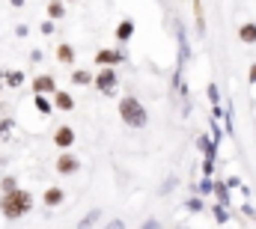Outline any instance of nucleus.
I'll return each mask as SVG.
<instances>
[{
  "label": "nucleus",
  "instance_id": "1",
  "mask_svg": "<svg viewBox=\"0 0 256 229\" xmlns=\"http://www.w3.org/2000/svg\"><path fill=\"white\" fill-rule=\"evenodd\" d=\"M0 212H3L6 220L24 218L27 212H33V194L24 190V188H18V190H12V194H3V196H0Z\"/></svg>",
  "mask_w": 256,
  "mask_h": 229
},
{
  "label": "nucleus",
  "instance_id": "2",
  "mask_svg": "<svg viewBox=\"0 0 256 229\" xmlns=\"http://www.w3.org/2000/svg\"><path fill=\"white\" fill-rule=\"evenodd\" d=\"M120 116H122V122L128 128H146V122H149V110L140 104L137 96H122L120 98Z\"/></svg>",
  "mask_w": 256,
  "mask_h": 229
},
{
  "label": "nucleus",
  "instance_id": "3",
  "mask_svg": "<svg viewBox=\"0 0 256 229\" xmlns=\"http://www.w3.org/2000/svg\"><path fill=\"white\" fill-rule=\"evenodd\" d=\"M128 60V51L120 45L116 51H110V48H102V51H96V66H102V68H114V66H120V62H126Z\"/></svg>",
  "mask_w": 256,
  "mask_h": 229
},
{
  "label": "nucleus",
  "instance_id": "4",
  "mask_svg": "<svg viewBox=\"0 0 256 229\" xmlns=\"http://www.w3.org/2000/svg\"><path fill=\"white\" fill-rule=\"evenodd\" d=\"M92 86H96L98 92H104V96H114V92H116V68H98Z\"/></svg>",
  "mask_w": 256,
  "mask_h": 229
},
{
  "label": "nucleus",
  "instance_id": "5",
  "mask_svg": "<svg viewBox=\"0 0 256 229\" xmlns=\"http://www.w3.org/2000/svg\"><path fill=\"white\" fill-rule=\"evenodd\" d=\"M60 90H57V80L51 78V74H39V78H33V96H57Z\"/></svg>",
  "mask_w": 256,
  "mask_h": 229
},
{
  "label": "nucleus",
  "instance_id": "6",
  "mask_svg": "<svg viewBox=\"0 0 256 229\" xmlns=\"http://www.w3.org/2000/svg\"><path fill=\"white\" fill-rule=\"evenodd\" d=\"M74 140H78V134H74V128H72V125H60V128L54 131V143H57L60 149H72V146H74Z\"/></svg>",
  "mask_w": 256,
  "mask_h": 229
},
{
  "label": "nucleus",
  "instance_id": "7",
  "mask_svg": "<svg viewBox=\"0 0 256 229\" xmlns=\"http://www.w3.org/2000/svg\"><path fill=\"white\" fill-rule=\"evenodd\" d=\"M196 149L202 152V161H212V164H214V158H218V146H214V140H212L208 134H200V137H196Z\"/></svg>",
  "mask_w": 256,
  "mask_h": 229
},
{
  "label": "nucleus",
  "instance_id": "8",
  "mask_svg": "<svg viewBox=\"0 0 256 229\" xmlns=\"http://www.w3.org/2000/svg\"><path fill=\"white\" fill-rule=\"evenodd\" d=\"M54 167H57V172H60V176H74V172L80 170V161H78L74 155H68V152H66V155H60V158H57V164H54Z\"/></svg>",
  "mask_w": 256,
  "mask_h": 229
},
{
  "label": "nucleus",
  "instance_id": "9",
  "mask_svg": "<svg viewBox=\"0 0 256 229\" xmlns=\"http://www.w3.org/2000/svg\"><path fill=\"white\" fill-rule=\"evenodd\" d=\"M66 200V190L63 188H45V196H42V202L48 206V208H57V206H63Z\"/></svg>",
  "mask_w": 256,
  "mask_h": 229
},
{
  "label": "nucleus",
  "instance_id": "10",
  "mask_svg": "<svg viewBox=\"0 0 256 229\" xmlns=\"http://www.w3.org/2000/svg\"><path fill=\"white\" fill-rule=\"evenodd\" d=\"M114 36H116V42H120V45H122V48H126L128 42H131V36H134V21H120V24H116V33H114Z\"/></svg>",
  "mask_w": 256,
  "mask_h": 229
},
{
  "label": "nucleus",
  "instance_id": "11",
  "mask_svg": "<svg viewBox=\"0 0 256 229\" xmlns=\"http://www.w3.org/2000/svg\"><path fill=\"white\" fill-rule=\"evenodd\" d=\"M238 39H242L244 45H256V24L254 21H244V24L238 27Z\"/></svg>",
  "mask_w": 256,
  "mask_h": 229
},
{
  "label": "nucleus",
  "instance_id": "12",
  "mask_svg": "<svg viewBox=\"0 0 256 229\" xmlns=\"http://www.w3.org/2000/svg\"><path fill=\"white\" fill-rule=\"evenodd\" d=\"M98 220H102V208H90V212L78 220V229H92Z\"/></svg>",
  "mask_w": 256,
  "mask_h": 229
},
{
  "label": "nucleus",
  "instance_id": "13",
  "mask_svg": "<svg viewBox=\"0 0 256 229\" xmlns=\"http://www.w3.org/2000/svg\"><path fill=\"white\" fill-rule=\"evenodd\" d=\"M54 108H57V110H66V114H68V110H74V98H72L68 92H63V90H60V92L54 96Z\"/></svg>",
  "mask_w": 256,
  "mask_h": 229
},
{
  "label": "nucleus",
  "instance_id": "14",
  "mask_svg": "<svg viewBox=\"0 0 256 229\" xmlns=\"http://www.w3.org/2000/svg\"><path fill=\"white\" fill-rule=\"evenodd\" d=\"M72 84H78V86H86V84H96V74H90L86 68H74V72H72Z\"/></svg>",
  "mask_w": 256,
  "mask_h": 229
},
{
  "label": "nucleus",
  "instance_id": "15",
  "mask_svg": "<svg viewBox=\"0 0 256 229\" xmlns=\"http://www.w3.org/2000/svg\"><path fill=\"white\" fill-rule=\"evenodd\" d=\"M214 196H218V206H226L230 208V188H226V182H218L214 184Z\"/></svg>",
  "mask_w": 256,
  "mask_h": 229
},
{
  "label": "nucleus",
  "instance_id": "16",
  "mask_svg": "<svg viewBox=\"0 0 256 229\" xmlns=\"http://www.w3.org/2000/svg\"><path fill=\"white\" fill-rule=\"evenodd\" d=\"M57 60L66 62V66H72L74 62V48L72 45H57Z\"/></svg>",
  "mask_w": 256,
  "mask_h": 229
},
{
  "label": "nucleus",
  "instance_id": "17",
  "mask_svg": "<svg viewBox=\"0 0 256 229\" xmlns=\"http://www.w3.org/2000/svg\"><path fill=\"white\" fill-rule=\"evenodd\" d=\"M33 104H36V110L42 116H51V110H54V104H51L45 96H33Z\"/></svg>",
  "mask_w": 256,
  "mask_h": 229
},
{
  "label": "nucleus",
  "instance_id": "18",
  "mask_svg": "<svg viewBox=\"0 0 256 229\" xmlns=\"http://www.w3.org/2000/svg\"><path fill=\"white\" fill-rule=\"evenodd\" d=\"M3 80H6L12 90H18V86L24 84V72H3Z\"/></svg>",
  "mask_w": 256,
  "mask_h": 229
},
{
  "label": "nucleus",
  "instance_id": "19",
  "mask_svg": "<svg viewBox=\"0 0 256 229\" xmlns=\"http://www.w3.org/2000/svg\"><path fill=\"white\" fill-rule=\"evenodd\" d=\"M214 184L218 182H212V178H200V184L194 190H196V196H208V194H214Z\"/></svg>",
  "mask_w": 256,
  "mask_h": 229
},
{
  "label": "nucleus",
  "instance_id": "20",
  "mask_svg": "<svg viewBox=\"0 0 256 229\" xmlns=\"http://www.w3.org/2000/svg\"><path fill=\"white\" fill-rule=\"evenodd\" d=\"M185 208L200 214V212H206V202H202V196H191V200H185Z\"/></svg>",
  "mask_w": 256,
  "mask_h": 229
},
{
  "label": "nucleus",
  "instance_id": "21",
  "mask_svg": "<svg viewBox=\"0 0 256 229\" xmlns=\"http://www.w3.org/2000/svg\"><path fill=\"white\" fill-rule=\"evenodd\" d=\"M206 96H208L212 108H220V90H218V84H208L206 86Z\"/></svg>",
  "mask_w": 256,
  "mask_h": 229
},
{
  "label": "nucleus",
  "instance_id": "22",
  "mask_svg": "<svg viewBox=\"0 0 256 229\" xmlns=\"http://www.w3.org/2000/svg\"><path fill=\"white\" fill-rule=\"evenodd\" d=\"M0 188H3V194H12V190H18V178L15 176H3L0 178Z\"/></svg>",
  "mask_w": 256,
  "mask_h": 229
},
{
  "label": "nucleus",
  "instance_id": "23",
  "mask_svg": "<svg viewBox=\"0 0 256 229\" xmlns=\"http://www.w3.org/2000/svg\"><path fill=\"white\" fill-rule=\"evenodd\" d=\"M212 212H214V220H218V224H230V218H232L226 206H214Z\"/></svg>",
  "mask_w": 256,
  "mask_h": 229
},
{
  "label": "nucleus",
  "instance_id": "24",
  "mask_svg": "<svg viewBox=\"0 0 256 229\" xmlns=\"http://www.w3.org/2000/svg\"><path fill=\"white\" fill-rule=\"evenodd\" d=\"M63 15H66V6H63V3H48V18H51V21L63 18Z\"/></svg>",
  "mask_w": 256,
  "mask_h": 229
},
{
  "label": "nucleus",
  "instance_id": "25",
  "mask_svg": "<svg viewBox=\"0 0 256 229\" xmlns=\"http://www.w3.org/2000/svg\"><path fill=\"white\" fill-rule=\"evenodd\" d=\"M194 12H196V33H200V39L206 36V21H202V6L200 3H194Z\"/></svg>",
  "mask_w": 256,
  "mask_h": 229
},
{
  "label": "nucleus",
  "instance_id": "26",
  "mask_svg": "<svg viewBox=\"0 0 256 229\" xmlns=\"http://www.w3.org/2000/svg\"><path fill=\"white\" fill-rule=\"evenodd\" d=\"M212 140H214V146H220V140H224V131H220V125L212 119Z\"/></svg>",
  "mask_w": 256,
  "mask_h": 229
},
{
  "label": "nucleus",
  "instance_id": "27",
  "mask_svg": "<svg viewBox=\"0 0 256 229\" xmlns=\"http://www.w3.org/2000/svg\"><path fill=\"white\" fill-rule=\"evenodd\" d=\"M224 125H226V134L232 137V104H226V116H224Z\"/></svg>",
  "mask_w": 256,
  "mask_h": 229
},
{
  "label": "nucleus",
  "instance_id": "28",
  "mask_svg": "<svg viewBox=\"0 0 256 229\" xmlns=\"http://www.w3.org/2000/svg\"><path fill=\"white\" fill-rule=\"evenodd\" d=\"M173 184H176V178L170 176V178L164 182V188H158V194H161V196H164V194H170V190H173Z\"/></svg>",
  "mask_w": 256,
  "mask_h": 229
},
{
  "label": "nucleus",
  "instance_id": "29",
  "mask_svg": "<svg viewBox=\"0 0 256 229\" xmlns=\"http://www.w3.org/2000/svg\"><path fill=\"white\" fill-rule=\"evenodd\" d=\"M9 131H12V119H3L0 122V137H9Z\"/></svg>",
  "mask_w": 256,
  "mask_h": 229
},
{
  "label": "nucleus",
  "instance_id": "30",
  "mask_svg": "<svg viewBox=\"0 0 256 229\" xmlns=\"http://www.w3.org/2000/svg\"><path fill=\"white\" fill-rule=\"evenodd\" d=\"M226 188H238V190H242L244 184H242V178H238V176H230V178H226Z\"/></svg>",
  "mask_w": 256,
  "mask_h": 229
},
{
  "label": "nucleus",
  "instance_id": "31",
  "mask_svg": "<svg viewBox=\"0 0 256 229\" xmlns=\"http://www.w3.org/2000/svg\"><path fill=\"white\" fill-rule=\"evenodd\" d=\"M212 172H214V164L212 161H202V178H208Z\"/></svg>",
  "mask_w": 256,
  "mask_h": 229
},
{
  "label": "nucleus",
  "instance_id": "32",
  "mask_svg": "<svg viewBox=\"0 0 256 229\" xmlns=\"http://www.w3.org/2000/svg\"><path fill=\"white\" fill-rule=\"evenodd\" d=\"M242 212H244V218H254V220H256V208L250 206V202H244V206H242Z\"/></svg>",
  "mask_w": 256,
  "mask_h": 229
},
{
  "label": "nucleus",
  "instance_id": "33",
  "mask_svg": "<svg viewBox=\"0 0 256 229\" xmlns=\"http://www.w3.org/2000/svg\"><path fill=\"white\" fill-rule=\"evenodd\" d=\"M140 229H161V224H158L155 218H149V220H143V226Z\"/></svg>",
  "mask_w": 256,
  "mask_h": 229
},
{
  "label": "nucleus",
  "instance_id": "34",
  "mask_svg": "<svg viewBox=\"0 0 256 229\" xmlns=\"http://www.w3.org/2000/svg\"><path fill=\"white\" fill-rule=\"evenodd\" d=\"M39 30H42V33H45V36H51V33H54V21H45V24H42V27H39Z\"/></svg>",
  "mask_w": 256,
  "mask_h": 229
},
{
  "label": "nucleus",
  "instance_id": "35",
  "mask_svg": "<svg viewBox=\"0 0 256 229\" xmlns=\"http://www.w3.org/2000/svg\"><path fill=\"white\" fill-rule=\"evenodd\" d=\"M104 229H126V224H122V220L116 218V220H110V224H108V226H104Z\"/></svg>",
  "mask_w": 256,
  "mask_h": 229
},
{
  "label": "nucleus",
  "instance_id": "36",
  "mask_svg": "<svg viewBox=\"0 0 256 229\" xmlns=\"http://www.w3.org/2000/svg\"><path fill=\"white\" fill-rule=\"evenodd\" d=\"M248 84H254L256 86V62L250 66V72H248Z\"/></svg>",
  "mask_w": 256,
  "mask_h": 229
},
{
  "label": "nucleus",
  "instance_id": "37",
  "mask_svg": "<svg viewBox=\"0 0 256 229\" xmlns=\"http://www.w3.org/2000/svg\"><path fill=\"white\" fill-rule=\"evenodd\" d=\"M15 36H27V24H18L15 27Z\"/></svg>",
  "mask_w": 256,
  "mask_h": 229
},
{
  "label": "nucleus",
  "instance_id": "38",
  "mask_svg": "<svg viewBox=\"0 0 256 229\" xmlns=\"http://www.w3.org/2000/svg\"><path fill=\"white\" fill-rule=\"evenodd\" d=\"M0 90H3V74H0Z\"/></svg>",
  "mask_w": 256,
  "mask_h": 229
},
{
  "label": "nucleus",
  "instance_id": "39",
  "mask_svg": "<svg viewBox=\"0 0 256 229\" xmlns=\"http://www.w3.org/2000/svg\"><path fill=\"white\" fill-rule=\"evenodd\" d=\"M179 229H188V226H179Z\"/></svg>",
  "mask_w": 256,
  "mask_h": 229
}]
</instances>
